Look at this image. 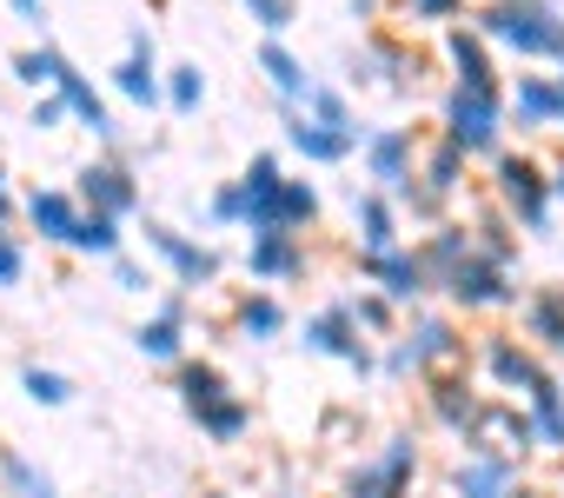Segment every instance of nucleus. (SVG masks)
I'll list each match as a JSON object with an SVG mask.
<instances>
[{
    "label": "nucleus",
    "mask_w": 564,
    "mask_h": 498,
    "mask_svg": "<svg viewBox=\"0 0 564 498\" xmlns=\"http://www.w3.org/2000/svg\"><path fill=\"white\" fill-rule=\"evenodd\" d=\"M491 439L505 445V452H538V425H531V412L524 405H511V399H498V412H491Z\"/></svg>",
    "instance_id": "obj_41"
},
{
    "label": "nucleus",
    "mask_w": 564,
    "mask_h": 498,
    "mask_svg": "<svg viewBox=\"0 0 564 498\" xmlns=\"http://www.w3.org/2000/svg\"><path fill=\"white\" fill-rule=\"evenodd\" d=\"M465 173H471V153L452 147L445 133H432V140L419 147V180H425L438 199H458V193H465Z\"/></svg>",
    "instance_id": "obj_28"
},
{
    "label": "nucleus",
    "mask_w": 564,
    "mask_h": 498,
    "mask_svg": "<svg viewBox=\"0 0 564 498\" xmlns=\"http://www.w3.org/2000/svg\"><path fill=\"white\" fill-rule=\"evenodd\" d=\"M300 346H306V353H319V359H339L352 379H372V372H379V339H366V326L352 320V306H346V300H333V306L306 313Z\"/></svg>",
    "instance_id": "obj_5"
},
{
    "label": "nucleus",
    "mask_w": 564,
    "mask_h": 498,
    "mask_svg": "<svg viewBox=\"0 0 564 498\" xmlns=\"http://www.w3.org/2000/svg\"><path fill=\"white\" fill-rule=\"evenodd\" d=\"M445 206H452V199H438L425 180H412V186L399 193V213H412V219H425V226H438V219H445Z\"/></svg>",
    "instance_id": "obj_46"
},
{
    "label": "nucleus",
    "mask_w": 564,
    "mask_h": 498,
    "mask_svg": "<svg viewBox=\"0 0 564 498\" xmlns=\"http://www.w3.org/2000/svg\"><path fill=\"white\" fill-rule=\"evenodd\" d=\"M80 213H87V206H80L74 186H34V193H21V226L41 232L47 246H74Z\"/></svg>",
    "instance_id": "obj_19"
},
{
    "label": "nucleus",
    "mask_w": 564,
    "mask_h": 498,
    "mask_svg": "<svg viewBox=\"0 0 564 498\" xmlns=\"http://www.w3.org/2000/svg\"><path fill=\"white\" fill-rule=\"evenodd\" d=\"M239 8L252 14V28H259L265 41H286L293 21H300V0H239Z\"/></svg>",
    "instance_id": "obj_44"
},
{
    "label": "nucleus",
    "mask_w": 564,
    "mask_h": 498,
    "mask_svg": "<svg viewBox=\"0 0 564 498\" xmlns=\"http://www.w3.org/2000/svg\"><path fill=\"white\" fill-rule=\"evenodd\" d=\"M399 232H405L399 226V199L379 193V186H352V239H359V253H392V246H405Z\"/></svg>",
    "instance_id": "obj_22"
},
{
    "label": "nucleus",
    "mask_w": 564,
    "mask_h": 498,
    "mask_svg": "<svg viewBox=\"0 0 564 498\" xmlns=\"http://www.w3.org/2000/svg\"><path fill=\"white\" fill-rule=\"evenodd\" d=\"M511 120L518 133L564 127V74H511Z\"/></svg>",
    "instance_id": "obj_20"
},
{
    "label": "nucleus",
    "mask_w": 564,
    "mask_h": 498,
    "mask_svg": "<svg viewBox=\"0 0 564 498\" xmlns=\"http://www.w3.org/2000/svg\"><path fill=\"white\" fill-rule=\"evenodd\" d=\"M419 253H425V267H432V286H445V280L478 253V239H471V226H465V219H438V226H425V232H419Z\"/></svg>",
    "instance_id": "obj_26"
},
{
    "label": "nucleus",
    "mask_w": 564,
    "mask_h": 498,
    "mask_svg": "<svg viewBox=\"0 0 564 498\" xmlns=\"http://www.w3.org/2000/svg\"><path fill=\"white\" fill-rule=\"evenodd\" d=\"M511 498H544V491H538V485H518V491H511Z\"/></svg>",
    "instance_id": "obj_55"
},
{
    "label": "nucleus",
    "mask_w": 564,
    "mask_h": 498,
    "mask_svg": "<svg viewBox=\"0 0 564 498\" xmlns=\"http://www.w3.org/2000/svg\"><path fill=\"white\" fill-rule=\"evenodd\" d=\"M445 306L452 313H518L524 306V286H518V273L511 267H498V260H485V253H471L445 286Z\"/></svg>",
    "instance_id": "obj_10"
},
{
    "label": "nucleus",
    "mask_w": 564,
    "mask_h": 498,
    "mask_svg": "<svg viewBox=\"0 0 564 498\" xmlns=\"http://www.w3.org/2000/svg\"><path fill=\"white\" fill-rule=\"evenodd\" d=\"M518 485H524V458L505 452L498 439H471L445 472V498H511Z\"/></svg>",
    "instance_id": "obj_7"
},
{
    "label": "nucleus",
    "mask_w": 564,
    "mask_h": 498,
    "mask_svg": "<svg viewBox=\"0 0 564 498\" xmlns=\"http://www.w3.org/2000/svg\"><path fill=\"white\" fill-rule=\"evenodd\" d=\"M346 8H352V21H379V8H386V0H346Z\"/></svg>",
    "instance_id": "obj_53"
},
{
    "label": "nucleus",
    "mask_w": 564,
    "mask_h": 498,
    "mask_svg": "<svg viewBox=\"0 0 564 498\" xmlns=\"http://www.w3.org/2000/svg\"><path fill=\"white\" fill-rule=\"evenodd\" d=\"M173 392H180V412L199 419V412H213L219 399H232V379H226L213 359H180V366H173Z\"/></svg>",
    "instance_id": "obj_27"
},
{
    "label": "nucleus",
    "mask_w": 564,
    "mask_h": 498,
    "mask_svg": "<svg viewBox=\"0 0 564 498\" xmlns=\"http://www.w3.org/2000/svg\"><path fill=\"white\" fill-rule=\"evenodd\" d=\"M107 273H113V286H120V293H153V273H147L140 260H127V253H120V260H107Z\"/></svg>",
    "instance_id": "obj_49"
},
{
    "label": "nucleus",
    "mask_w": 564,
    "mask_h": 498,
    "mask_svg": "<svg viewBox=\"0 0 564 498\" xmlns=\"http://www.w3.org/2000/svg\"><path fill=\"white\" fill-rule=\"evenodd\" d=\"M206 226H219V232H246V186H239V180H219V186H213V199H206Z\"/></svg>",
    "instance_id": "obj_43"
},
{
    "label": "nucleus",
    "mask_w": 564,
    "mask_h": 498,
    "mask_svg": "<svg viewBox=\"0 0 564 498\" xmlns=\"http://www.w3.org/2000/svg\"><path fill=\"white\" fill-rule=\"evenodd\" d=\"M113 94L120 100H133V107H166V67H160V54H153V34L147 28H133L127 34V54L113 61Z\"/></svg>",
    "instance_id": "obj_16"
},
{
    "label": "nucleus",
    "mask_w": 564,
    "mask_h": 498,
    "mask_svg": "<svg viewBox=\"0 0 564 498\" xmlns=\"http://www.w3.org/2000/svg\"><path fill=\"white\" fill-rule=\"evenodd\" d=\"M21 219V193H14V173L0 166V226H14Z\"/></svg>",
    "instance_id": "obj_51"
},
{
    "label": "nucleus",
    "mask_w": 564,
    "mask_h": 498,
    "mask_svg": "<svg viewBox=\"0 0 564 498\" xmlns=\"http://www.w3.org/2000/svg\"><path fill=\"white\" fill-rule=\"evenodd\" d=\"M306 113L313 120H326V127H346V133H372V127H359V113H352V100H346V87L339 80H313V94H306Z\"/></svg>",
    "instance_id": "obj_38"
},
{
    "label": "nucleus",
    "mask_w": 564,
    "mask_h": 498,
    "mask_svg": "<svg viewBox=\"0 0 564 498\" xmlns=\"http://www.w3.org/2000/svg\"><path fill=\"white\" fill-rule=\"evenodd\" d=\"M213 498H226V491H213Z\"/></svg>",
    "instance_id": "obj_56"
},
{
    "label": "nucleus",
    "mask_w": 564,
    "mask_h": 498,
    "mask_svg": "<svg viewBox=\"0 0 564 498\" xmlns=\"http://www.w3.org/2000/svg\"><path fill=\"white\" fill-rule=\"evenodd\" d=\"M419 386H425V412H432V425H438V432H452L458 445H471V439H491L498 392H478V379H471L465 366H452V372H432V379H419Z\"/></svg>",
    "instance_id": "obj_4"
},
{
    "label": "nucleus",
    "mask_w": 564,
    "mask_h": 498,
    "mask_svg": "<svg viewBox=\"0 0 564 498\" xmlns=\"http://www.w3.org/2000/svg\"><path fill=\"white\" fill-rule=\"evenodd\" d=\"M313 267V253H306V232H259V239H246V280L252 286H293L300 273Z\"/></svg>",
    "instance_id": "obj_17"
},
{
    "label": "nucleus",
    "mask_w": 564,
    "mask_h": 498,
    "mask_svg": "<svg viewBox=\"0 0 564 498\" xmlns=\"http://www.w3.org/2000/svg\"><path fill=\"white\" fill-rule=\"evenodd\" d=\"M67 67H74V61H67L54 41H41V47H21V54H14V80H21V87H34V94H54Z\"/></svg>",
    "instance_id": "obj_35"
},
{
    "label": "nucleus",
    "mask_w": 564,
    "mask_h": 498,
    "mask_svg": "<svg viewBox=\"0 0 564 498\" xmlns=\"http://www.w3.org/2000/svg\"><path fill=\"white\" fill-rule=\"evenodd\" d=\"M471 239H478V253L485 260H498V267H511L518 273V219L505 213V206H478V219H471Z\"/></svg>",
    "instance_id": "obj_32"
},
{
    "label": "nucleus",
    "mask_w": 564,
    "mask_h": 498,
    "mask_svg": "<svg viewBox=\"0 0 564 498\" xmlns=\"http://www.w3.org/2000/svg\"><path fill=\"white\" fill-rule=\"evenodd\" d=\"M54 94H67V107H74V127H87V133H94V140H107V147L120 140V120H113V107L94 94V80H87L80 67H67Z\"/></svg>",
    "instance_id": "obj_29"
},
{
    "label": "nucleus",
    "mask_w": 564,
    "mask_h": 498,
    "mask_svg": "<svg viewBox=\"0 0 564 498\" xmlns=\"http://www.w3.org/2000/svg\"><path fill=\"white\" fill-rule=\"evenodd\" d=\"M359 273H366V286H379L399 313H419V306L438 293L419 246H392V253H359Z\"/></svg>",
    "instance_id": "obj_12"
},
{
    "label": "nucleus",
    "mask_w": 564,
    "mask_h": 498,
    "mask_svg": "<svg viewBox=\"0 0 564 498\" xmlns=\"http://www.w3.org/2000/svg\"><path fill=\"white\" fill-rule=\"evenodd\" d=\"M491 166V206H505L511 219H518V232H538V239H551V219H557V193H551V166L538 160V153H498V160H485Z\"/></svg>",
    "instance_id": "obj_3"
},
{
    "label": "nucleus",
    "mask_w": 564,
    "mask_h": 498,
    "mask_svg": "<svg viewBox=\"0 0 564 498\" xmlns=\"http://www.w3.org/2000/svg\"><path fill=\"white\" fill-rule=\"evenodd\" d=\"M518 333H524L544 359H564V286H524Z\"/></svg>",
    "instance_id": "obj_23"
},
{
    "label": "nucleus",
    "mask_w": 564,
    "mask_h": 498,
    "mask_svg": "<svg viewBox=\"0 0 564 498\" xmlns=\"http://www.w3.org/2000/svg\"><path fill=\"white\" fill-rule=\"evenodd\" d=\"M419 147H425V140H419L412 127H372L366 147H359V166H366V180H372L379 193L399 199V193L419 180Z\"/></svg>",
    "instance_id": "obj_14"
},
{
    "label": "nucleus",
    "mask_w": 564,
    "mask_h": 498,
    "mask_svg": "<svg viewBox=\"0 0 564 498\" xmlns=\"http://www.w3.org/2000/svg\"><path fill=\"white\" fill-rule=\"evenodd\" d=\"M379 372H386V379H419L412 346H405V339H379Z\"/></svg>",
    "instance_id": "obj_48"
},
{
    "label": "nucleus",
    "mask_w": 564,
    "mask_h": 498,
    "mask_svg": "<svg viewBox=\"0 0 564 498\" xmlns=\"http://www.w3.org/2000/svg\"><path fill=\"white\" fill-rule=\"evenodd\" d=\"M346 80H352V87H386L392 100H412V87H419V54H412L405 41H392V34H372L366 47L346 54Z\"/></svg>",
    "instance_id": "obj_13"
},
{
    "label": "nucleus",
    "mask_w": 564,
    "mask_h": 498,
    "mask_svg": "<svg viewBox=\"0 0 564 498\" xmlns=\"http://www.w3.org/2000/svg\"><path fill=\"white\" fill-rule=\"evenodd\" d=\"M412 498H419V491H412Z\"/></svg>",
    "instance_id": "obj_58"
},
{
    "label": "nucleus",
    "mask_w": 564,
    "mask_h": 498,
    "mask_svg": "<svg viewBox=\"0 0 564 498\" xmlns=\"http://www.w3.org/2000/svg\"><path fill=\"white\" fill-rule=\"evenodd\" d=\"M67 253H87V260H120V253H127V219L80 213V226H74V246H67Z\"/></svg>",
    "instance_id": "obj_34"
},
{
    "label": "nucleus",
    "mask_w": 564,
    "mask_h": 498,
    "mask_svg": "<svg viewBox=\"0 0 564 498\" xmlns=\"http://www.w3.org/2000/svg\"><path fill=\"white\" fill-rule=\"evenodd\" d=\"M551 193H557V206H564V160L551 166Z\"/></svg>",
    "instance_id": "obj_54"
},
{
    "label": "nucleus",
    "mask_w": 564,
    "mask_h": 498,
    "mask_svg": "<svg viewBox=\"0 0 564 498\" xmlns=\"http://www.w3.org/2000/svg\"><path fill=\"white\" fill-rule=\"evenodd\" d=\"M286 147L306 160V166H346L366 140L359 133H346V127H326V120H313L306 107H286Z\"/></svg>",
    "instance_id": "obj_18"
},
{
    "label": "nucleus",
    "mask_w": 564,
    "mask_h": 498,
    "mask_svg": "<svg viewBox=\"0 0 564 498\" xmlns=\"http://www.w3.org/2000/svg\"><path fill=\"white\" fill-rule=\"evenodd\" d=\"M286 326H293V313H286V300H279V293H265V286L239 293V306H232V333H239L246 346H272V339H286Z\"/></svg>",
    "instance_id": "obj_25"
},
{
    "label": "nucleus",
    "mask_w": 564,
    "mask_h": 498,
    "mask_svg": "<svg viewBox=\"0 0 564 498\" xmlns=\"http://www.w3.org/2000/svg\"><path fill=\"white\" fill-rule=\"evenodd\" d=\"M21 392H28L34 405L61 412V405H74V392H80V386H74L61 366H41V359H28V366H21Z\"/></svg>",
    "instance_id": "obj_37"
},
{
    "label": "nucleus",
    "mask_w": 564,
    "mask_h": 498,
    "mask_svg": "<svg viewBox=\"0 0 564 498\" xmlns=\"http://www.w3.org/2000/svg\"><path fill=\"white\" fill-rule=\"evenodd\" d=\"M252 67H259L265 87L279 94V113H286V107H306V94H313V80H319V74H306V61H300L286 41H259V47H252Z\"/></svg>",
    "instance_id": "obj_24"
},
{
    "label": "nucleus",
    "mask_w": 564,
    "mask_h": 498,
    "mask_svg": "<svg viewBox=\"0 0 564 498\" xmlns=\"http://www.w3.org/2000/svg\"><path fill=\"white\" fill-rule=\"evenodd\" d=\"M28 280V239L14 226H0V293H14Z\"/></svg>",
    "instance_id": "obj_45"
},
{
    "label": "nucleus",
    "mask_w": 564,
    "mask_h": 498,
    "mask_svg": "<svg viewBox=\"0 0 564 498\" xmlns=\"http://www.w3.org/2000/svg\"><path fill=\"white\" fill-rule=\"evenodd\" d=\"M199 107H206V74H199V61H180V67H166V113L193 120Z\"/></svg>",
    "instance_id": "obj_40"
},
{
    "label": "nucleus",
    "mask_w": 564,
    "mask_h": 498,
    "mask_svg": "<svg viewBox=\"0 0 564 498\" xmlns=\"http://www.w3.org/2000/svg\"><path fill=\"white\" fill-rule=\"evenodd\" d=\"M14 8V21H28V28H47V0H8Z\"/></svg>",
    "instance_id": "obj_52"
},
{
    "label": "nucleus",
    "mask_w": 564,
    "mask_h": 498,
    "mask_svg": "<svg viewBox=\"0 0 564 498\" xmlns=\"http://www.w3.org/2000/svg\"><path fill=\"white\" fill-rule=\"evenodd\" d=\"M0 491L8 498H61V485H54V472H41L28 452H14V445H0Z\"/></svg>",
    "instance_id": "obj_33"
},
{
    "label": "nucleus",
    "mask_w": 564,
    "mask_h": 498,
    "mask_svg": "<svg viewBox=\"0 0 564 498\" xmlns=\"http://www.w3.org/2000/svg\"><path fill=\"white\" fill-rule=\"evenodd\" d=\"M193 425H199V432H206V439H213V445H239V439H246V432H252V405H246V399H239V392H232V399H219V405H213V412H199V419H193Z\"/></svg>",
    "instance_id": "obj_39"
},
{
    "label": "nucleus",
    "mask_w": 564,
    "mask_h": 498,
    "mask_svg": "<svg viewBox=\"0 0 564 498\" xmlns=\"http://www.w3.org/2000/svg\"><path fill=\"white\" fill-rule=\"evenodd\" d=\"M471 28L491 47H505L511 61L564 74V14H557V0H485V8H471Z\"/></svg>",
    "instance_id": "obj_1"
},
{
    "label": "nucleus",
    "mask_w": 564,
    "mask_h": 498,
    "mask_svg": "<svg viewBox=\"0 0 564 498\" xmlns=\"http://www.w3.org/2000/svg\"><path fill=\"white\" fill-rule=\"evenodd\" d=\"M74 193H80L87 213H107V219H133V213H140V180H133V166H127L120 153L87 160V166L74 173Z\"/></svg>",
    "instance_id": "obj_15"
},
{
    "label": "nucleus",
    "mask_w": 564,
    "mask_h": 498,
    "mask_svg": "<svg viewBox=\"0 0 564 498\" xmlns=\"http://www.w3.org/2000/svg\"><path fill=\"white\" fill-rule=\"evenodd\" d=\"M438 54H445L452 80H465V87H505V74H498V61H491V41H485L471 21L445 28V34H438Z\"/></svg>",
    "instance_id": "obj_21"
},
{
    "label": "nucleus",
    "mask_w": 564,
    "mask_h": 498,
    "mask_svg": "<svg viewBox=\"0 0 564 498\" xmlns=\"http://www.w3.org/2000/svg\"><path fill=\"white\" fill-rule=\"evenodd\" d=\"M346 306H352V320L366 326V339H399V326H405V313L379 293V286H359V293H346Z\"/></svg>",
    "instance_id": "obj_36"
},
{
    "label": "nucleus",
    "mask_w": 564,
    "mask_h": 498,
    "mask_svg": "<svg viewBox=\"0 0 564 498\" xmlns=\"http://www.w3.org/2000/svg\"><path fill=\"white\" fill-rule=\"evenodd\" d=\"M524 412L538 425V452H564V379L544 372L531 392H524Z\"/></svg>",
    "instance_id": "obj_31"
},
{
    "label": "nucleus",
    "mask_w": 564,
    "mask_h": 498,
    "mask_svg": "<svg viewBox=\"0 0 564 498\" xmlns=\"http://www.w3.org/2000/svg\"><path fill=\"white\" fill-rule=\"evenodd\" d=\"M458 14H465V0H399V21L419 34V28H432V34H445V28H458Z\"/></svg>",
    "instance_id": "obj_42"
},
{
    "label": "nucleus",
    "mask_w": 564,
    "mask_h": 498,
    "mask_svg": "<svg viewBox=\"0 0 564 498\" xmlns=\"http://www.w3.org/2000/svg\"><path fill=\"white\" fill-rule=\"evenodd\" d=\"M399 339L412 346V359H419V379H432V372H452V366H471V346H465V326L452 320V306H445V313H438V306H419V313H405Z\"/></svg>",
    "instance_id": "obj_11"
},
{
    "label": "nucleus",
    "mask_w": 564,
    "mask_h": 498,
    "mask_svg": "<svg viewBox=\"0 0 564 498\" xmlns=\"http://www.w3.org/2000/svg\"><path fill=\"white\" fill-rule=\"evenodd\" d=\"M140 232H147V253L173 273V286H186L193 300H199L206 286H219V273H226V253H219V246H206V239H193V232H180V226H166V219H147Z\"/></svg>",
    "instance_id": "obj_8"
},
{
    "label": "nucleus",
    "mask_w": 564,
    "mask_h": 498,
    "mask_svg": "<svg viewBox=\"0 0 564 498\" xmlns=\"http://www.w3.org/2000/svg\"><path fill=\"white\" fill-rule=\"evenodd\" d=\"M67 120H74L67 94H41V100H34V113H28V127H34V133H54V127H67Z\"/></svg>",
    "instance_id": "obj_47"
},
{
    "label": "nucleus",
    "mask_w": 564,
    "mask_h": 498,
    "mask_svg": "<svg viewBox=\"0 0 564 498\" xmlns=\"http://www.w3.org/2000/svg\"><path fill=\"white\" fill-rule=\"evenodd\" d=\"M419 485V439L412 432H386L372 458H359L339 478V498H412Z\"/></svg>",
    "instance_id": "obj_6"
},
{
    "label": "nucleus",
    "mask_w": 564,
    "mask_h": 498,
    "mask_svg": "<svg viewBox=\"0 0 564 498\" xmlns=\"http://www.w3.org/2000/svg\"><path fill=\"white\" fill-rule=\"evenodd\" d=\"M186 339H193V326H180V320H160V313H147L140 326H133V353L140 359H153V366H180V359H193L186 353Z\"/></svg>",
    "instance_id": "obj_30"
},
{
    "label": "nucleus",
    "mask_w": 564,
    "mask_h": 498,
    "mask_svg": "<svg viewBox=\"0 0 564 498\" xmlns=\"http://www.w3.org/2000/svg\"><path fill=\"white\" fill-rule=\"evenodd\" d=\"M153 313H160V320H180V326H193V293H186V286H166V293L153 300Z\"/></svg>",
    "instance_id": "obj_50"
},
{
    "label": "nucleus",
    "mask_w": 564,
    "mask_h": 498,
    "mask_svg": "<svg viewBox=\"0 0 564 498\" xmlns=\"http://www.w3.org/2000/svg\"><path fill=\"white\" fill-rule=\"evenodd\" d=\"M471 366H478V379H485L498 399H524V392L551 372V366H544V353H538L531 339H518V333H478Z\"/></svg>",
    "instance_id": "obj_9"
},
{
    "label": "nucleus",
    "mask_w": 564,
    "mask_h": 498,
    "mask_svg": "<svg viewBox=\"0 0 564 498\" xmlns=\"http://www.w3.org/2000/svg\"><path fill=\"white\" fill-rule=\"evenodd\" d=\"M438 133L452 147H465L471 160H498L505 153V133H511V80L505 87L445 80V94H438Z\"/></svg>",
    "instance_id": "obj_2"
},
{
    "label": "nucleus",
    "mask_w": 564,
    "mask_h": 498,
    "mask_svg": "<svg viewBox=\"0 0 564 498\" xmlns=\"http://www.w3.org/2000/svg\"><path fill=\"white\" fill-rule=\"evenodd\" d=\"M0 498H8V491H0Z\"/></svg>",
    "instance_id": "obj_57"
}]
</instances>
